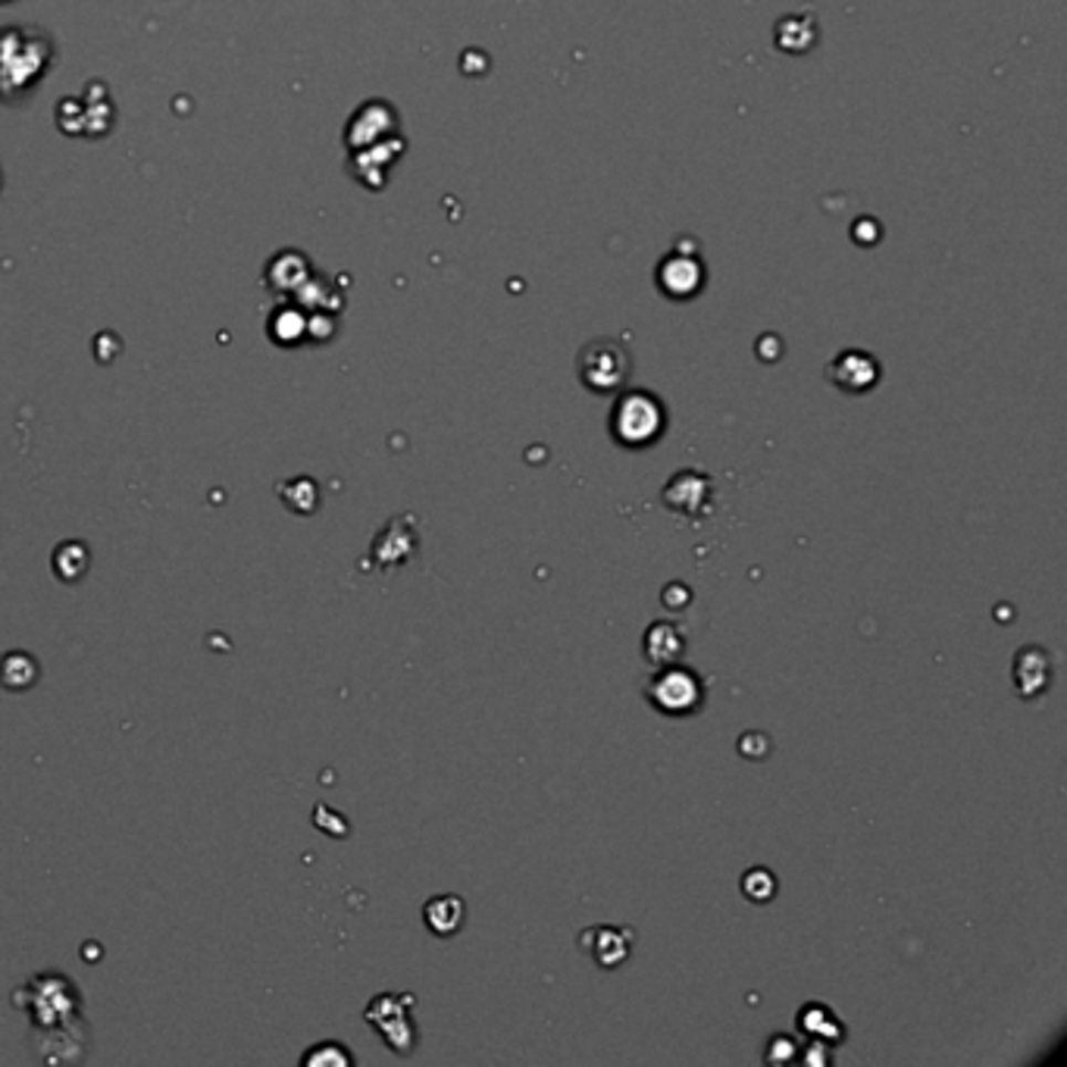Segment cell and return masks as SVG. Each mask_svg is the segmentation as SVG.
<instances>
[{"label": "cell", "instance_id": "5b68a950", "mask_svg": "<svg viewBox=\"0 0 1067 1067\" xmlns=\"http://www.w3.org/2000/svg\"><path fill=\"white\" fill-rule=\"evenodd\" d=\"M661 498H664V505L683 517H705L714 501L711 476H705L698 469H683L664 486Z\"/></svg>", "mask_w": 1067, "mask_h": 1067}, {"label": "cell", "instance_id": "3957f363", "mask_svg": "<svg viewBox=\"0 0 1067 1067\" xmlns=\"http://www.w3.org/2000/svg\"><path fill=\"white\" fill-rule=\"evenodd\" d=\"M630 370H633L630 355L614 338H595L592 345H585L580 351V376L585 389H592V392H617L630 379Z\"/></svg>", "mask_w": 1067, "mask_h": 1067}, {"label": "cell", "instance_id": "d6986e66", "mask_svg": "<svg viewBox=\"0 0 1067 1067\" xmlns=\"http://www.w3.org/2000/svg\"><path fill=\"white\" fill-rule=\"evenodd\" d=\"M326 1061H329V1065H351L355 1058L341 1049L338 1043H323V1046H317L310 1055H304V1065H326Z\"/></svg>", "mask_w": 1067, "mask_h": 1067}, {"label": "cell", "instance_id": "ffe728a7", "mask_svg": "<svg viewBox=\"0 0 1067 1067\" xmlns=\"http://www.w3.org/2000/svg\"><path fill=\"white\" fill-rule=\"evenodd\" d=\"M661 601L667 604V608H674V611H683L689 601H693V592L683 585V582H670L667 589H664V595H661Z\"/></svg>", "mask_w": 1067, "mask_h": 1067}, {"label": "cell", "instance_id": "6da1fadb", "mask_svg": "<svg viewBox=\"0 0 1067 1067\" xmlns=\"http://www.w3.org/2000/svg\"><path fill=\"white\" fill-rule=\"evenodd\" d=\"M667 430V408L645 389L623 392L611 411V435L623 448H648Z\"/></svg>", "mask_w": 1067, "mask_h": 1067}, {"label": "cell", "instance_id": "9c48e42d", "mask_svg": "<svg viewBox=\"0 0 1067 1067\" xmlns=\"http://www.w3.org/2000/svg\"><path fill=\"white\" fill-rule=\"evenodd\" d=\"M623 930H614V927H595V930H585L582 933V952L592 958L599 968L611 971V968H620L626 955H630V942H623Z\"/></svg>", "mask_w": 1067, "mask_h": 1067}, {"label": "cell", "instance_id": "9a60e30c", "mask_svg": "<svg viewBox=\"0 0 1067 1067\" xmlns=\"http://www.w3.org/2000/svg\"><path fill=\"white\" fill-rule=\"evenodd\" d=\"M38 679V661L25 652H13L0 661V683L13 693H22L29 686H35Z\"/></svg>", "mask_w": 1067, "mask_h": 1067}, {"label": "cell", "instance_id": "ac0fdd59", "mask_svg": "<svg viewBox=\"0 0 1067 1067\" xmlns=\"http://www.w3.org/2000/svg\"><path fill=\"white\" fill-rule=\"evenodd\" d=\"M770 1065H786V1061H795L799 1058V1039L795 1036H773L768 1043V1052H764Z\"/></svg>", "mask_w": 1067, "mask_h": 1067}, {"label": "cell", "instance_id": "30bf717a", "mask_svg": "<svg viewBox=\"0 0 1067 1067\" xmlns=\"http://www.w3.org/2000/svg\"><path fill=\"white\" fill-rule=\"evenodd\" d=\"M413 548H416V536H413V529H411V517H401V520H394V524L385 526V532L376 539L373 554H376V561L389 570L392 563L408 561V558L413 554Z\"/></svg>", "mask_w": 1067, "mask_h": 1067}, {"label": "cell", "instance_id": "277c9868", "mask_svg": "<svg viewBox=\"0 0 1067 1067\" xmlns=\"http://www.w3.org/2000/svg\"><path fill=\"white\" fill-rule=\"evenodd\" d=\"M411 1008L413 999L401 993L376 995L370 1008H367V1024H373L376 1031L382 1033L385 1046L398 1052V1055H408L416 1046V1039H420V1033L413 1027Z\"/></svg>", "mask_w": 1067, "mask_h": 1067}, {"label": "cell", "instance_id": "44dd1931", "mask_svg": "<svg viewBox=\"0 0 1067 1067\" xmlns=\"http://www.w3.org/2000/svg\"><path fill=\"white\" fill-rule=\"evenodd\" d=\"M830 1046L826 1043H821V1039H811L807 1043L805 1049L799 1052V1058L805 1061V1065H830Z\"/></svg>", "mask_w": 1067, "mask_h": 1067}, {"label": "cell", "instance_id": "ba28073f", "mask_svg": "<svg viewBox=\"0 0 1067 1067\" xmlns=\"http://www.w3.org/2000/svg\"><path fill=\"white\" fill-rule=\"evenodd\" d=\"M642 652H645V661L652 667H664V664H674L679 657L686 655V633L676 626L674 620H657L645 630V638H642Z\"/></svg>", "mask_w": 1067, "mask_h": 1067}, {"label": "cell", "instance_id": "52a82bcc", "mask_svg": "<svg viewBox=\"0 0 1067 1067\" xmlns=\"http://www.w3.org/2000/svg\"><path fill=\"white\" fill-rule=\"evenodd\" d=\"M1052 679V657L1046 648L1027 645L1014 655V686L1024 698L1043 695L1049 689Z\"/></svg>", "mask_w": 1067, "mask_h": 1067}, {"label": "cell", "instance_id": "4fadbf2b", "mask_svg": "<svg viewBox=\"0 0 1067 1067\" xmlns=\"http://www.w3.org/2000/svg\"><path fill=\"white\" fill-rule=\"evenodd\" d=\"M661 285L667 295L674 298H686L695 295V288L701 285V266L693 257H679V261H667L661 266Z\"/></svg>", "mask_w": 1067, "mask_h": 1067}, {"label": "cell", "instance_id": "7c38bea8", "mask_svg": "<svg viewBox=\"0 0 1067 1067\" xmlns=\"http://www.w3.org/2000/svg\"><path fill=\"white\" fill-rule=\"evenodd\" d=\"M799 1031L805 1033L807 1039H821L826 1046H839L845 1039V1027L839 1024V1017L817 1002H811L799 1012Z\"/></svg>", "mask_w": 1067, "mask_h": 1067}, {"label": "cell", "instance_id": "8fae6325", "mask_svg": "<svg viewBox=\"0 0 1067 1067\" xmlns=\"http://www.w3.org/2000/svg\"><path fill=\"white\" fill-rule=\"evenodd\" d=\"M423 920L435 937H454L464 920H467V905L457 896H435L423 908Z\"/></svg>", "mask_w": 1067, "mask_h": 1067}, {"label": "cell", "instance_id": "2e32d148", "mask_svg": "<svg viewBox=\"0 0 1067 1067\" xmlns=\"http://www.w3.org/2000/svg\"><path fill=\"white\" fill-rule=\"evenodd\" d=\"M279 498L285 501V507L288 510H295V514H314L317 510V505H319V488H317V483L314 479H304V476H298V479H285V483H279Z\"/></svg>", "mask_w": 1067, "mask_h": 1067}, {"label": "cell", "instance_id": "8992f818", "mask_svg": "<svg viewBox=\"0 0 1067 1067\" xmlns=\"http://www.w3.org/2000/svg\"><path fill=\"white\" fill-rule=\"evenodd\" d=\"M830 379H833L839 389H845V392L862 394L877 385V379H880V367H877V360H874L870 355H862V351H845L843 357H836V360H833V367H830Z\"/></svg>", "mask_w": 1067, "mask_h": 1067}, {"label": "cell", "instance_id": "e0dca14e", "mask_svg": "<svg viewBox=\"0 0 1067 1067\" xmlns=\"http://www.w3.org/2000/svg\"><path fill=\"white\" fill-rule=\"evenodd\" d=\"M742 892L751 901H770L777 896V877L764 867H751L749 874L742 877Z\"/></svg>", "mask_w": 1067, "mask_h": 1067}, {"label": "cell", "instance_id": "5bb4252c", "mask_svg": "<svg viewBox=\"0 0 1067 1067\" xmlns=\"http://www.w3.org/2000/svg\"><path fill=\"white\" fill-rule=\"evenodd\" d=\"M51 563H54V573L60 577V580L75 582L85 577V570H88V563H92V551H88V545L85 542L70 539V542H63L60 548H56Z\"/></svg>", "mask_w": 1067, "mask_h": 1067}, {"label": "cell", "instance_id": "7a4b0ae2", "mask_svg": "<svg viewBox=\"0 0 1067 1067\" xmlns=\"http://www.w3.org/2000/svg\"><path fill=\"white\" fill-rule=\"evenodd\" d=\"M645 698L664 717H689L705 705V683L686 664H664L645 683Z\"/></svg>", "mask_w": 1067, "mask_h": 1067}]
</instances>
